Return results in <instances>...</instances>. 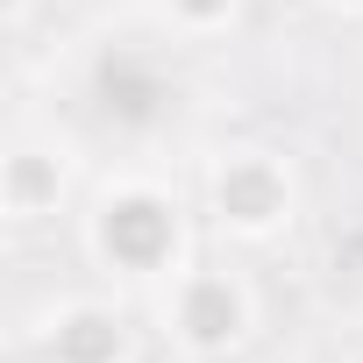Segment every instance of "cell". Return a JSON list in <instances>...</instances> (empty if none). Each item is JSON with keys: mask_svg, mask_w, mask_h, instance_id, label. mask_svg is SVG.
<instances>
[{"mask_svg": "<svg viewBox=\"0 0 363 363\" xmlns=\"http://www.w3.org/2000/svg\"><path fill=\"white\" fill-rule=\"evenodd\" d=\"M86 257L128 285L178 278L186 271V207H178V193L143 171L107 178L86 207Z\"/></svg>", "mask_w": 363, "mask_h": 363, "instance_id": "cell-1", "label": "cell"}, {"mask_svg": "<svg viewBox=\"0 0 363 363\" xmlns=\"http://www.w3.org/2000/svg\"><path fill=\"white\" fill-rule=\"evenodd\" d=\"M200 193L228 242H278L299 214V178H292L285 150H271V143H221L207 157Z\"/></svg>", "mask_w": 363, "mask_h": 363, "instance_id": "cell-2", "label": "cell"}, {"mask_svg": "<svg viewBox=\"0 0 363 363\" xmlns=\"http://www.w3.org/2000/svg\"><path fill=\"white\" fill-rule=\"evenodd\" d=\"M164 335L193 363H228L257 335V292L235 264H186L164 278Z\"/></svg>", "mask_w": 363, "mask_h": 363, "instance_id": "cell-3", "label": "cell"}, {"mask_svg": "<svg viewBox=\"0 0 363 363\" xmlns=\"http://www.w3.org/2000/svg\"><path fill=\"white\" fill-rule=\"evenodd\" d=\"M65 193H72V143L15 135L8 157H0V214L15 228H36L65 207Z\"/></svg>", "mask_w": 363, "mask_h": 363, "instance_id": "cell-4", "label": "cell"}, {"mask_svg": "<svg viewBox=\"0 0 363 363\" xmlns=\"http://www.w3.org/2000/svg\"><path fill=\"white\" fill-rule=\"evenodd\" d=\"M43 363H135V335L107 299H57L36 328Z\"/></svg>", "mask_w": 363, "mask_h": 363, "instance_id": "cell-5", "label": "cell"}, {"mask_svg": "<svg viewBox=\"0 0 363 363\" xmlns=\"http://www.w3.org/2000/svg\"><path fill=\"white\" fill-rule=\"evenodd\" d=\"M157 15L178 29V36H228L242 0H157Z\"/></svg>", "mask_w": 363, "mask_h": 363, "instance_id": "cell-6", "label": "cell"}, {"mask_svg": "<svg viewBox=\"0 0 363 363\" xmlns=\"http://www.w3.org/2000/svg\"><path fill=\"white\" fill-rule=\"evenodd\" d=\"M313 8H328V15H363V0H313Z\"/></svg>", "mask_w": 363, "mask_h": 363, "instance_id": "cell-7", "label": "cell"}, {"mask_svg": "<svg viewBox=\"0 0 363 363\" xmlns=\"http://www.w3.org/2000/svg\"><path fill=\"white\" fill-rule=\"evenodd\" d=\"M0 15H8V29H15V22L29 15V0H0Z\"/></svg>", "mask_w": 363, "mask_h": 363, "instance_id": "cell-8", "label": "cell"}, {"mask_svg": "<svg viewBox=\"0 0 363 363\" xmlns=\"http://www.w3.org/2000/svg\"><path fill=\"white\" fill-rule=\"evenodd\" d=\"M349 363H363V349H356V356H349Z\"/></svg>", "mask_w": 363, "mask_h": 363, "instance_id": "cell-9", "label": "cell"}]
</instances>
